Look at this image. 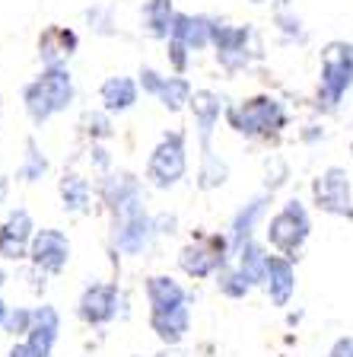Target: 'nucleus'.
<instances>
[{
	"instance_id": "obj_3",
	"label": "nucleus",
	"mask_w": 353,
	"mask_h": 357,
	"mask_svg": "<svg viewBox=\"0 0 353 357\" xmlns=\"http://www.w3.org/2000/svg\"><path fill=\"white\" fill-rule=\"evenodd\" d=\"M74 96V77L67 67H42V74L22 86V105H26L32 125H45L52 115L67 112Z\"/></svg>"
},
{
	"instance_id": "obj_16",
	"label": "nucleus",
	"mask_w": 353,
	"mask_h": 357,
	"mask_svg": "<svg viewBox=\"0 0 353 357\" xmlns=\"http://www.w3.org/2000/svg\"><path fill=\"white\" fill-rule=\"evenodd\" d=\"M77 32L67 26H48L38 36V58L45 67H67L70 54L77 52Z\"/></svg>"
},
{
	"instance_id": "obj_36",
	"label": "nucleus",
	"mask_w": 353,
	"mask_h": 357,
	"mask_svg": "<svg viewBox=\"0 0 353 357\" xmlns=\"http://www.w3.org/2000/svg\"><path fill=\"white\" fill-rule=\"evenodd\" d=\"M328 357H353V335H340V338H334L331 348H328Z\"/></svg>"
},
{
	"instance_id": "obj_37",
	"label": "nucleus",
	"mask_w": 353,
	"mask_h": 357,
	"mask_svg": "<svg viewBox=\"0 0 353 357\" xmlns=\"http://www.w3.org/2000/svg\"><path fill=\"white\" fill-rule=\"evenodd\" d=\"M299 137H302V144H322L324 137H328V131H324L318 121H312V125H306L299 131Z\"/></svg>"
},
{
	"instance_id": "obj_13",
	"label": "nucleus",
	"mask_w": 353,
	"mask_h": 357,
	"mask_svg": "<svg viewBox=\"0 0 353 357\" xmlns=\"http://www.w3.org/2000/svg\"><path fill=\"white\" fill-rule=\"evenodd\" d=\"M118 300H121L118 284H89L80 294L77 312L86 326H109L118 316Z\"/></svg>"
},
{
	"instance_id": "obj_30",
	"label": "nucleus",
	"mask_w": 353,
	"mask_h": 357,
	"mask_svg": "<svg viewBox=\"0 0 353 357\" xmlns=\"http://www.w3.org/2000/svg\"><path fill=\"white\" fill-rule=\"evenodd\" d=\"M32 319H36V310H26V306H13L7 316V326L3 332H10L13 338H26L32 328Z\"/></svg>"
},
{
	"instance_id": "obj_2",
	"label": "nucleus",
	"mask_w": 353,
	"mask_h": 357,
	"mask_svg": "<svg viewBox=\"0 0 353 357\" xmlns=\"http://www.w3.org/2000/svg\"><path fill=\"white\" fill-rule=\"evenodd\" d=\"M353 89V42L334 38L322 45L318 54V83H315V109L331 115L344 105Z\"/></svg>"
},
{
	"instance_id": "obj_18",
	"label": "nucleus",
	"mask_w": 353,
	"mask_h": 357,
	"mask_svg": "<svg viewBox=\"0 0 353 357\" xmlns=\"http://www.w3.org/2000/svg\"><path fill=\"white\" fill-rule=\"evenodd\" d=\"M185 42L191 52H204L214 45V20L201 13H175V22H172V36Z\"/></svg>"
},
{
	"instance_id": "obj_21",
	"label": "nucleus",
	"mask_w": 353,
	"mask_h": 357,
	"mask_svg": "<svg viewBox=\"0 0 353 357\" xmlns=\"http://www.w3.org/2000/svg\"><path fill=\"white\" fill-rule=\"evenodd\" d=\"M99 195H102V201L109 204L111 214H115V211H121L125 204L140 198V182L131 172H109V176L102 178V185H99Z\"/></svg>"
},
{
	"instance_id": "obj_6",
	"label": "nucleus",
	"mask_w": 353,
	"mask_h": 357,
	"mask_svg": "<svg viewBox=\"0 0 353 357\" xmlns=\"http://www.w3.org/2000/svg\"><path fill=\"white\" fill-rule=\"evenodd\" d=\"M214 48L217 61L229 74H239L255 58H261V38L251 26H229V22L214 20Z\"/></svg>"
},
{
	"instance_id": "obj_28",
	"label": "nucleus",
	"mask_w": 353,
	"mask_h": 357,
	"mask_svg": "<svg viewBox=\"0 0 353 357\" xmlns=\"http://www.w3.org/2000/svg\"><path fill=\"white\" fill-rule=\"evenodd\" d=\"M274 26H277L280 38L290 45H302L306 38H309V29H306V22H302V16L296 13L290 3H280L277 13H274Z\"/></svg>"
},
{
	"instance_id": "obj_40",
	"label": "nucleus",
	"mask_w": 353,
	"mask_h": 357,
	"mask_svg": "<svg viewBox=\"0 0 353 357\" xmlns=\"http://www.w3.org/2000/svg\"><path fill=\"white\" fill-rule=\"evenodd\" d=\"M7 316H10V306L3 303V300H0V328L7 326Z\"/></svg>"
},
{
	"instance_id": "obj_33",
	"label": "nucleus",
	"mask_w": 353,
	"mask_h": 357,
	"mask_svg": "<svg viewBox=\"0 0 353 357\" xmlns=\"http://www.w3.org/2000/svg\"><path fill=\"white\" fill-rule=\"evenodd\" d=\"M169 64L175 67V74H185L188 70V54H191V48L185 42H178V38H169Z\"/></svg>"
},
{
	"instance_id": "obj_11",
	"label": "nucleus",
	"mask_w": 353,
	"mask_h": 357,
	"mask_svg": "<svg viewBox=\"0 0 353 357\" xmlns=\"http://www.w3.org/2000/svg\"><path fill=\"white\" fill-rule=\"evenodd\" d=\"M29 261L45 275H61L70 265V239H67V233L54 230V227L38 230L29 245Z\"/></svg>"
},
{
	"instance_id": "obj_42",
	"label": "nucleus",
	"mask_w": 353,
	"mask_h": 357,
	"mask_svg": "<svg viewBox=\"0 0 353 357\" xmlns=\"http://www.w3.org/2000/svg\"><path fill=\"white\" fill-rule=\"evenodd\" d=\"M3 284H7V271H3V268H0V287H3Z\"/></svg>"
},
{
	"instance_id": "obj_38",
	"label": "nucleus",
	"mask_w": 353,
	"mask_h": 357,
	"mask_svg": "<svg viewBox=\"0 0 353 357\" xmlns=\"http://www.w3.org/2000/svg\"><path fill=\"white\" fill-rule=\"evenodd\" d=\"M10 357H36V351L29 348V342L22 338V342H16L13 348H10Z\"/></svg>"
},
{
	"instance_id": "obj_27",
	"label": "nucleus",
	"mask_w": 353,
	"mask_h": 357,
	"mask_svg": "<svg viewBox=\"0 0 353 357\" xmlns=\"http://www.w3.org/2000/svg\"><path fill=\"white\" fill-rule=\"evenodd\" d=\"M217 287H220V294L229 300H245L251 290H255V284H251V278L245 275L235 261H229L226 268L217 271Z\"/></svg>"
},
{
	"instance_id": "obj_15",
	"label": "nucleus",
	"mask_w": 353,
	"mask_h": 357,
	"mask_svg": "<svg viewBox=\"0 0 353 357\" xmlns=\"http://www.w3.org/2000/svg\"><path fill=\"white\" fill-rule=\"evenodd\" d=\"M271 201H274L271 192H261V195H255V198H249V204H242V208L235 211L233 223H229V243H233V255L239 252L245 243H251V239H255L258 223L267 217Z\"/></svg>"
},
{
	"instance_id": "obj_41",
	"label": "nucleus",
	"mask_w": 353,
	"mask_h": 357,
	"mask_svg": "<svg viewBox=\"0 0 353 357\" xmlns=\"http://www.w3.org/2000/svg\"><path fill=\"white\" fill-rule=\"evenodd\" d=\"M156 357H185V354H182V351H175V348H166V351H159Z\"/></svg>"
},
{
	"instance_id": "obj_14",
	"label": "nucleus",
	"mask_w": 353,
	"mask_h": 357,
	"mask_svg": "<svg viewBox=\"0 0 353 357\" xmlns=\"http://www.w3.org/2000/svg\"><path fill=\"white\" fill-rule=\"evenodd\" d=\"M265 294L274 306H290V300L296 297V261L287 259V255L274 252L267 259V271H265Z\"/></svg>"
},
{
	"instance_id": "obj_4",
	"label": "nucleus",
	"mask_w": 353,
	"mask_h": 357,
	"mask_svg": "<svg viewBox=\"0 0 353 357\" xmlns=\"http://www.w3.org/2000/svg\"><path fill=\"white\" fill-rule=\"evenodd\" d=\"M309 236H312V214H309V204L302 198H287L265 227L267 245H271L274 252L287 255L293 261L306 249Z\"/></svg>"
},
{
	"instance_id": "obj_17",
	"label": "nucleus",
	"mask_w": 353,
	"mask_h": 357,
	"mask_svg": "<svg viewBox=\"0 0 353 357\" xmlns=\"http://www.w3.org/2000/svg\"><path fill=\"white\" fill-rule=\"evenodd\" d=\"M58 332H61V312L54 310L52 303L38 306L36 319H32V328H29V335H26V342L36 351V357H52L54 344H58Z\"/></svg>"
},
{
	"instance_id": "obj_34",
	"label": "nucleus",
	"mask_w": 353,
	"mask_h": 357,
	"mask_svg": "<svg viewBox=\"0 0 353 357\" xmlns=\"http://www.w3.org/2000/svg\"><path fill=\"white\" fill-rule=\"evenodd\" d=\"M86 20L93 22V29L96 32H102V36H111V10H105V7H93V10H86Z\"/></svg>"
},
{
	"instance_id": "obj_1",
	"label": "nucleus",
	"mask_w": 353,
	"mask_h": 357,
	"mask_svg": "<svg viewBox=\"0 0 353 357\" xmlns=\"http://www.w3.org/2000/svg\"><path fill=\"white\" fill-rule=\"evenodd\" d=\"M226 121L235 134H242L249 141H277L290 128V112L277 96L258 93L242 102L226 105Z\"/></svg>"
},
{
	"instance_id": "obj_19",
	"label": "nucleus",
	"mask_w": 353,
	"mask_h": 357,
	"mask_svg": "<svg viewBox=\"0 0 353 357\" xmlns=\"http://www.w3.org/2000/svg\"><path fill=\"white\" fill-rule=\"evenodd\" d=\"M150 328H153L156 338L166 348H175L185 335H188V328H191V310H188V303H182L175 310L150 312Z\"/></svg>"
},
{
	"instance_id": "obj_7",
	"label": "nucleus",
	"mask_w": 353,
	"mask_h": 357,
	"mask_svg": "<svg viewBox=\"0 0 353 357\" xmlns=\"http://www.w3.org/2000/svg\"><path fill=\"white\" fill-rule=\"evenodd\" d=\"M188 172V141L185 131H166L159 144L150 153L147 163V182L153 188H172L178 185Z\"/></svg>"
},
{
	"instance_id": "obj_12",
	"label": "nucleus",
	"mask_w": 353,
	"mask_h": 357,
	"mask_svg": "<svg viewBox=\"0 0 353 357\" xmlns=\"http://www.w3.org/2000/svg\"><path fill=\"white\" fill-rule=\"evenodd\" d=\"M36 223H32V214L26 208L10 211V217L0 223V259L19 261L29 259V245L36 239Z\"/></svg>"
},
{
	"instance_id": "obj_29",
	"label": "nucleus",
	"mask_w": 353,
	"mask_h": 357,
	"mask_svg": "<svg viewBox=\"0 0 353 357\" xmlns=\"http://www.w3.org/2000/svg\"><path fill=\"white\" fill-rule=\"evenodd\" d=\"M45 172H48V160H45V153L38 150L36 137H29V141H26V156H22L19 176L26 178V182H38Z\"/></svg>"
},
{
	"instance_id": "obj_32",
	"label": "nucleus",
	"mask_w": 353,
	"mask_h": 357,
	"mask_svg": "<svg viewBox=\"0 0 353 357\" xmlns=\"http://www.w3.org/2000/svg\"><path fill=\"white\" fill-rule=\"evenodd\" d=\"M287 178H290V166L280 160V156H271L267 160V185H265V192H277L280 185H287Z\"/></svg>"
},
{
	"instance_id": "obj_24",
	"label": "nucleus",
	"mask_w": 353,
	"mask_h": 357,
	"mask_svg": "<svg viewBox=\"0 0 353 357\" xmlns=\"http://www.w3.org/2000/svg\"><path fill=\"white\" fill-rule=\"evenodd\" d=\"M235 265L242 268L245 275L251 278V284L255 287H261L265 284V271H267V259H271V252L265 249V243H258V239H251V243H245L239 252L233 255Z\"/></svg>"
},
{
	"instance_id": "obj_25",
	"label": "nucleus",
	"mask_w": 353,
	"mask_h": 357,
	"mask_svg": "<svg viewBox=\"0 0 353 357\" xmlns=\"http://www.w3.org/2000/svg\"><path fill=\"white\" fill-rule=\"evenodd\" d=\"M61 201H64L67 214H86L89 201H93V188H89V182L83 176L70 172V176L61 178Z\"/></svg>"
},
{
	"instance_id": "obj_23",
	"label": "nucleus",
	"mask_w": 353,
	"mask_h": 357,
	"mask_svg": "<svg viewBox=\"0 0 353 357\" xmlns=\"http://www.w3.org/2000/svg\"><path fill=\"white\" fill-rule=\"evenodd\" d=\"M140 22H143V32H147L150 38L169 42L172 22H175L172 0H147V3H143V13H140Z\"/></svg>"
},
{
	"instance_id": "obj_8",
	"label": "nucleus",
	"mask_w": 353,
	"mask_h": 357,
	"mask_svg": "<svg viewBox=\"0 0 353 357\" xmlns=\"http://www.w3.org/2000/svg\"><path fill=\"white\" fill-rule=\"evenodd\" d=\"M312 204L328 217L353 220V172L344 166H324L312 178Z\"/></svg>"
},
{
	"instance_id": "obj_20",
	"label": "nucleus",
	"mask_w": 353,
	"mask_h": 357,
	"mask_svg": "<svg viewBox=\"0 0 353 357\" xmlns=\"http://www.w3.org/2000/svg\"><path fill=\"white\" fill-rule=\"evenodd\" d=\"M147 303L150 312H162V310H175V306L188 303V290L169 275H153L147 278Z\"/></svg>"
},
{
	"instance_id": "obj_43",
	"label": "nucleus",
	"mask_w": 353,
	"mask_h": 357,
	"mask_svg": "<svg viewBox=\"0 0 353 357\" xmlns=\"http://www.w3.org/2000/svg\"><path fill=\"white\" fill-rule=\"evenodd\" d=\"M251 3H267V0H251Z\"/></svg>"
},
{
	"instance_id": "obj_5",
	"label": "nucleus",
	"mask_w": 353,
	"mask_h": 357,
	"mask_svg": "<svg viewBox=\"0 0 353 357\" xmlns=\"http://www.w3.org/2000/svg\"><path fill=\"white\" fill-rule=\"evenodd\" d=\"M156 233H159L156 217L147 214V208H143L140 198L111 214V243L125 255H143L150 245H153Z\"/></svg>"
},
{
	"instance_id": "obj_31",
	"label": "nucleus",
	"mask_w": 353,
	"mask_h": 357,
	"mask_svg": "<svg viewBox=\"0 0 353 357\" xmlns=\"http://www.w3.org/2000/svg\"><path fill=\"white\" fill-rule=\"evenodd\" d=\"M109 115H111V112H89L86 119H83V125H86V134L93 137V141H105V137H111Z\"/></svg>"
},
{
	"instance_id": "obj_10",
	"label": "nucleus",
	"mask_w": 353,
	"mask_h": 357,
	"mask_svg": "<svg viewBox=\"0 0 353 357\" xmlns=\"http://www.w3.org/2000/svg\"><path fill=\"white\" fill-rule=\"evenodd\" d=\"M191 115H194V131L201 141V160L217 156L214 150V131L220 125V115H226V105L214 89H194L191 96Z\"/></svg>"
},
{
	"instance_id": "obj_22",
	"label": "nucleus",
	"mask_w": 353,
	"mask_h": 357,
	"mask_svg": "<svg viewBox=\"0 0 353 357\" xmlns=\"http://www.w3.org/2000/svg\"><path fill=\"white\" fill-rule=\"evenodd\" d=\"M140 96V83L131 80V77H109V80L99 86V99H102V109L105 112H127L134 109Z\"/></svg>"
},
{
	"instance_id": "obj_39",
	"label": "nucleus",
	"mask_w": 353,
	"mask_h": 357,
	"mask_svg": "<svg viewBox=\"0 0 353 357\" xmlns=\"http://www.w3.org/2000/svg\"><path fill=\"white\" fill-rule=\"evenodd\" d=\"M7 195H10V178H7V176H0V204L7 201Z\"/></svg>"
},
{
	"instance_id": "obj_35",
	"label": "nucleus",
	"mask_w": 353,
	"mask_h": 357,
	"mask_svg": "<svg viewBox=\"0 0 353 357\" xmlns=\"http://www.w3.org/2000/svg\"><path fill=\"white\" fill-rule=\"evenodd\" d=\"M140 89L147 93V96H156V89H159V83H162V74L159 70H153V67H140Z\"/></svg>"
},
{
	"instance_id": "obj_26",
	"label": "nucleus",
	"mask_w": 353,
	"mask_h": 357,
	"mask_svg": "<svg viewBox=\"0 0 353 357\" xmlns=\"http://www.w3.org/2000/svg\"><path fill=\"white\" fill-rule=\"evenodd\" d=\"M191 96H194V89L182 74L162 77L159 89H156V99L162 102V109H169V112H182L185 105H191Z\"/></svg>"
},
{
	"instance_id": "obj_9",
	"label": "nucleus",
	"mask_w": 353,
	"mask_h": 357,
	"mask_svg": "<svg viewBox=\"0 0 353 357\" xmlns=\"http://www.w3.org/2000/svg\"><path fill=\"white\" fill-rule=\"evenodd\" d=\"M233 261V243L229 233H210L204 239H194L178 252V265L188 278H210L220 268H226Z\"/></svg>"
}]
</instances>
